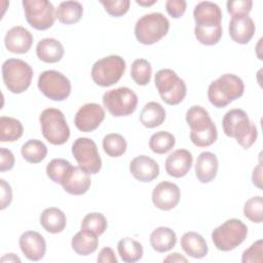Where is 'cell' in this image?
Returning <instances> with one entry per match:
<instances>
[{
    "instance_id": "6da1fadb",
    "label": "cell",
    "mask_w": 263,
    "mask_h": 263,
    "mask_svg": "<svg viewBox=\"0 0 263 263\" xmlns=\"http://www.w3.org/2000/svg\"><path fill=\"white\" fill-rule=\"evenodd\" d=\"M195 21L194 35L203 45H215L222 37V11L220 7L210 1L199 2L193 10Z\"/></svg>"
},
{
    "instance_id": "7a4b0ae2",
    "label": "cell",
    "mask_w": 263,
    "mask_h": 263,
    "mask_svg": "<svg viewBox=\"0 0 263 263\" xmlns=\"http://www.w3.org/2000/svg\"><path fill=\"white\" fill-rule=\"evenodd\" d=\"M186 122L190 127V140L197 147H209L217 138V127L209 112L201 106L194 105L186 112Z\"/></svg>"
},
{
    "instance_id": "3957f363",
    "label": "cell",
    "mask_w": 263,
    "mask_h": 263,
    "mask_svg": "<svg viewBox=\"0 0 263 263\" xmlns=\"http://www.w3.org/2000/svg\"><path fill=\"white\" fill-rule=\"evenodd\" d=\"M222 126L224 134L234 138L245 149H249L257 140V127L241 109L235 108L226 112L222 119Z\"/></svg>"
},
{
    "instance_id": "277c9868",
    "label": "cell",
    "mask_w": 263,
    "mask_h": 263,
    "mask_svg": "<svg viewBox=\"0 0 263 263\" xmlns=\"http://www.w3.org/2000/svg\"><path fill=\"white\" fill-rule=\"evenodd\" d=\"M245 91V84L241 78L234 74H223L214 80L208 88V99L216 108H224Z\"/></svg>"
},
{
    "instance_id": "5b68a950",
    "label": "cell",
    "mask_w": 263,
    "mask_h": 263,
    "mask_svg": "<svg viewBox=\"0 0 263 263\" xmlns=\"http://www.w3.org/2000/svg\"><path fill=\"white\" fill-rule=\"evenodd\" d=\"M170 22L160 12H151L141 16L135 25L137 40L145 45H151L162 39L168 32Z\"/></svg>"
},
{
    "instance_id": "8992f818",
    "label": "cell",
    "mask_w": 263,
    "mask_h": 263,
    "mask_svg": "<svg viewBox=\"0 0 263 263\" xmlns=\"http://www.w3.org/2000/svg\"><path fill=\"white\" fill-rule=\"evenodd\" d=\"M1 71L4 84L12 93H22L31 85L33 69L23 60H6L2 64Z\"/></svg>"
},
{
    "instance_id": "52a82bcc",
    "label": "cell",
    "mask_w": 263,
    "mask_h": 263,
    "mask_svg": "<svg viewBox=\"0 0 263 263\" xmlns=\"http://www.w3.org/2000/svg\"><path fill=\"white\" fill-rule=\"evenodd\" d=\"M44 139L52 145H63L70 138V128L64 113L55 108L44 109L39 117Z\"/></svg>"
},
{
    "instance_id": "ba28073f",
    "label": "cell",
    "mask_w": 263,
    "mask_h": 263,
    "mask_svg": "<svg viewBox=\"0 0 263 263\" xmlns=\"http://www.w3.org/2000/svg\"><path fill=\"white\" fill-rule=\"evenodd\" d=\"M248 235L247 225L238 219H229L212 232V241L219 251L229 252L241 245Z\"/></svg>"
},
{
    "instance_id": "9c48e42d",
    "label": "cell",
    "mask_w": 263,
    "mask_h": 263,
    "mask_svg": "<svg viewBox=\"0 0 263 263\" xmlns=\"http://www.w3.org/2000/svg\"><path fill=\"white\" fill-rule=\"evenodd\" d=\"M154 82L161 100L167 105H178L186 97L187 87L184 80L172 69H161L157 71Z\"/></svg>"
},
{
    "instance_id": "30bf717a",
    "label": "cell",
    "mask_w": 263,
    "mask_h": 263,
    "mask_svg": "<svg viewBox=\"0 0 263 263\" xmlns=\"http://www.w3.org/2000/svg\"><path fill=\"white\" fill-rule=\"evenodd\" d=\"M125 71V61L119 55H108L98 60L91 68L93 82L102 87L117 83Z\"/></svg>"
},
{
    "instance_id": "8fae6325",
    "label": "cell",
    "mask_w": 263,
    "mask_h": 263,
    "mask_svg": "<svg viewBox=\"0 0 263 263\" xmlns=\"http://www.w3.org/2000/svg\"><path fill=\"white\" fill-rule=\"evenodd\" d=\"M102 100L104 107L114 117L128 116L136 111L138 106V96L125 86L107 90Z\"/></svg>"
},
{
    "instance_id": "7c38bea8",
    "label": "cell",
    "mask_w": 263,
    "mask_h": 263,
    "mask_svg": "<svg viewBox=\"0 0 263 263\" xmlns=\"http://www.w3.org/2000/svg\"><path fill=\"white\" fill-rule=\"evenodd\" d=\"M23 6L28 24L39 31L52 27L57 18L55 9L47 0H24Z\"/></svg>"
},
{
    "instance_id": "4fadbf2b",
    "label": "cell",
    "mask_w": 263,
    "mask_h": 263,
    "mask_svg": "<svg viewBox=\"0 0 263 263\" xmlns=\"http://www.w3.org/2000/svg\"><path fill=\"white\" fill-rule=\"evenodd\" d=\"M72 154L78 166L88 175H95L102 167L98 146L89 138H77L72 145Z\"/></svg>"
},
{
    "instance_id": "5bb4252c",
    "label": "cell",
    "mask_w": 263,
    "mask_h": 263,
    "mask_svg": "<svg viewBox=\"0 0 263 263\" xmlns=\"http://www.w3.org/2000/svg\"><path fill=\"white\" fill-rule=\"evenodd\" d=\"M38 88L52 101H64L71 93V82L61 72L46 70L38 78Z\"/></svg>"
},
{
    "instance_id": "9a60e30c",
    "label": "cell",
    "mask_w": 263,
    "mask_h": 263,
    "mask_svg": "<svg viewBox=\"0 0 263 263\" xmlns=\"http://www.w3.org/2000/svg\"><path fill=\"white\" fill-rule=\"evenodd\" d=\"M105 119V111L97 103H87L81 106L75 114L74 123L77 129L90 133L97 129Z\"/></svg>"
},
{
    "instance_id": "2e32d148",
    "label": "cell",
    "mask_w": 263,
    "mask_h": 263,
    "mask_svg": "<svg viewBox=\"0 0 263 263\" xmlns=\"http://www.w3.org/2000/svg\"><path fill=\"white\" fill-rule=\"evenodd\" d=\"M181 192L178 185L172 182L162 181L152 191V202L161 211H171L180 201Z\"/></svg>"
},
{
    "instance_id": "e0dca14e",
    "label": "cell",
    "mask_w": 263,
    "mask_h": 263,
    "mask_svg": "<svg viewBox=\"0 0 263 263\" xmlns=\"http://www.w3.org/2000/svg\"><path fill=\"white\" fill-rule=\"evenodd\" d=\"M20 248L30 261L41 260L46 252V241L44 237L36 231H26L20 236Z\"/></svg>"
},
{
    "instance_id": "ac0fdd59",
    "label": "cell",
    "mask_w": 263,
    "mask_h": 263,
    "mask_svg": "<svg viewBox=\"0 0 263 263\" xmlns=\"http://www.w3.org/2000/svg\"><path fill=\"white\" fill-rule=\"evenodd\" d=\"M229 35L231 39L239 44H247L253 38L256 27L254 21L247 14L233 15L229 23Z\"/></svg>"
},
{
    "instance_id": "d6986e66",
    "label": "cell",
    "mask_w": 263,
    "mask_h": 263,
    "mask_svg": "<svg viewBox=\"0 0 263 263\" xmlns=\"http://www.w3.org/2000/svg\"><path fill=\"white\" fill-rule=\"evenodd\" d=\"M33 43V35L26 28L16 26L8 30L4 37V44L12 53H26Z\"/></svg>"
},
{
    "instance_id": "ffe728a7",
    "label": "cell",
    "mask_w": 263,
    "mask_h": 263,
    "mask_svg": "<svg viewBox=\"0 0 263 263\" xmlns=\"http://www.w3.org/2000/svg\"><path fill=\"white\" fill-rule=\"evenodd\" d=\"M129 172L140 182H151L159 175L158 163L147 155H139L132 159Z\"/></svg>"
},
{
    "instance_id": "44dd1931",
    "label": "cell",
    "mask_w": 263,
    "mask_h": 263,
    "mask_svg": "<svg viewBox=\"0 0 263 263\" xmlns=\"http://www.w3.org/2000/svg\"><path fill=\"white\" fill-rule=\"evenodd\" d=\"M192 154L186 149H178L171 153L165 160V171L174 178H182L188 174L192 166Z\"/></svg>"
},
{
    "instance_id": "7402d4cb",
    "label": "cell",
    "mask_w": 263,
    "mask_h": 263,
    "mask_svg": "<svg viewBox=\"0 0 263 263\" xmlns=\"http://www.w3.org/2000/svg\"><path fill=\"white\" fill-rule=\"evenodd\" d=\"M90 184L91 181L87 173L79 166H72L61 185L69 194L82 195L88 191Z\"/></svg>"
},
{
    "instance_id": "603a6c76",
    "label": "cell",
    "mask_w": 263,
    "mask_h": 263,
    "mask_svg": "<svg viewBox=\"0 0 263 263\" xmlns=\"http://www.w3.org/2000/svg\"><path fill=\"white\" fill-rule=\"evenodd\" d=\"M219 161L217 156L210 152H201L195 163V175L200 183H210L213 181L218 173Z\"/></svg>"
},
{
    "instance_id": "cb8c5ba5",
    "label": "cell",
    "mask_w": 263,
    "mask_h": 263,
    "mask_svg": "<svg viewBox=\"0 0 263 263\" xmlns=\"http://www.w3.org/2000/svg\"><path fill=\"white\" fill-rule=\"evenodd\" d=\"M64 47L54 38H43L36 45V54L44 63H58L64 57Z\"/></svg>"
},
{
    "instance_id": "d4e9b609",
    "label": "cell",
    "mask_w": 263,
    "mask_h": 263,
    "mask_svg": "<svg viewBox=\"0 0 263 263\" xmlns=\"http://www.w3.org/2000/svg\"><path fill=\"white\" fill-rule=\"evenodd\" d=\"M181 247L183 251L192 258L201 259L209 252L208 243L202 235L194 231H188L181 237Z\"/></svg>"
},
{
    "instance_id": "484cf974",
    "label": "cell",
    "mask_w": 263,
    "mask_h": 263,
    "mask_svg": "<svg viewBox=\"0 0 263 263\" xmlns=\"http://www.w3.org/2000/svg\"><path fill=\"white\" fill-rule=\"evenodd\" d=\"M177 242V235L170 227L160 226L154 229L150 234V245L158 253L171 251Z\"/></svg>"
},
{
    "instance_id": "4316f807",
    "label": "cell",
    "mask_w": 263,
    "mask_h": 263,
    "mask_svg": "<svg viewBox=\"0 0 263 263\" xmlns=\"http://www.w3.org/2000/svg\"><path fill=\"white\" fill-rule=\"evenodd\" d=\"M99 246L98 235L93 232L81 229L72 238L71 247L73 251L80 256H87L95 253Z\"/></svg>"
},
{
    "instance_id": "83f0119b",
    "label": "cell",
    "mask_w": 263,
    "mask_h": 263,
    "mask_svg": "<svg viewBox=\"0 0 263 263\" xmlns=\"http://www.w3.org/2000/svg\"><path fill=\"white\" fill-rule=\"evenodd\" d=\"M41 226L49 233L62 232L67 224V218L64 212L58 208H47L40 215Z\"/></svg>"
},
{
    "instance_id": "f1b7e54d",
    "label": "cell",
    "mask_w": 263,
    "mask_h": 263,
    "mask_svg": "<svg viewBox=\"0 0 263 263\" xmlns=\"http://www.w3.org/2000/svg\"><path fill=\"white\" fill-rule=\"evenodd\" d=\"M165 115V110L159 103L148 102L141 111L140 121L145 127L153 128L162 124Z\"/></svg>"
},
{
    "instance_id": "f546056e",
    "label": "cell",
    "mask_w": 263,
    "mask_h": 263,
    "mask_svg": "<svg viewBox=\"0 0 263 263\" xmlns=\"http://www.w3.org/2000/svg\"><path fill=\"white\" fill-rule=\"evenodd\" d=\"M83 13V7L78 1L61 2L57 8V18L65 25L76 24L80 21Z\"/></svg>"
},
{
    "instance_id": "4dcf8cb0",
    "label": "cell",
    "mask_w": 263,
    "mask_h": 263,
    "mask_svg": "<svg viewBox=\"0 0 263 263\" xmlns=\"http://www.w3.org/2000/svg\"><path fill=\"white\" fill-rule=\"evenodd\" d=\"M117 251L125 263H135L143 257V246L130 237L120 239L117 243Z\"/></svg>"
},
{
    "instance_id": "1f68e13d",
    "label": "cell",
    "mask_w": 263,
    "mask_h": 263,
    "mask_svg": "<svg viewBox=\"0 0 263 263\" xmlns=\"http://www.w3.org/2000/svg\"><path fill=\"white\" fill-rule=\"evenodd\" d=\"M24 133L23 124L20 120L13 117H0V141L1 142H15Z\"/></svg>"
},
{
    "instance_id": "d6a6232c",
    "label": "cell",
    "mask_w": 263,
    "mask_h": 263,
    "mask_svg": "<svg viewBox=\"0 0 263 263\" xmlns=\"http://www.w3.org/2000/svg\"><path fill=\"white\" fill-rule=\"evenodd\" d=\"M24 159L30 163H39L47 155V147L39 140L32 139L27 141L21 148Z\"/></svg>"
},
{
    "instance_id": "836d02e7",
    "label": "cell",
    "mask_w": 263,
    "mask_h": 263,
    "mask_svg": "<svg viewBox=\"0 0 263 263\" xmlns=\"http://www.w3.org/2000/svg\"><path fill=\"white\" fill-rule=\"evenodd\" d=\"M176 144L175 137L164 130L153 134L149 140V148L156 154H164L172 150Z\"/></svg>"
},
{
    "instance_id": "e575fe53",
    "label": "cell",
    "mask_w": 263,
    "mask_h": 263,
    "mask_svg": "<svg viewBox=\"0 0 263 263\" xmlns=\"http://www.w3.org/2000/svg\"><path fill=\"white\" fill-rule=\"evenodd\" d=\"M152 67L145 59H137L130 67V77L138 85H147L151 80Z\"/></svg>"
},
{
    "instance_id": "d590c367",
    "label": "cell",
    "mask_w": 263,
    "mask_h": 263,
    "mask_svg": "<svg viewBox=\"0 0 263 263\" xmlns=\"http://www.w3.org/2000/svg\"><path fill=\"white\" fill-rule=\"evenodd\" d=\"M126 141L120 134H108L103 139V149L110 157H119L126 151Z\"/></svg>"
},
{
    "instance_id": "8d00e7d4",
    "label": "cell",
    "mask_w": 263,
    "mask_h": 263,
    "mask_svg": "<svg viewBox=\"0 0 263 263\" xmlns=\"http://www.w3.org/2000/svg\"><path fill=\"white\" fill-rule=\"evenodd\" d=\"M72 166L71 162L66 159L54 158L48 162L46 166V175L53 183L62 184Z\"/></svg>"
},
{
    "instance_id": "74e56055",
    "label": "cell",
    "mask_w": 263,
    "mask_h": 263,
    "mask_svg": "<svg viewBox=\"0 0 263 263\" xmlns=\"http://www.w3.org/2000/svg\"><path fill=\"white\" fill-rule=\"evenodd\" d=\"M108 226L107 219L101 213H89L87 214L81 222V229H86L95 234L102 235Z\"/></svg>"
},
{
    "instance_id": "f35d334b",
    "label": "cell",
    "mask_w": 263,
    "mask_h": 263,
    "mask_svg": "<svg viewBox=\"0 0 263 263\" xmlns=\"http://www.w3.org/2000/svg\"><path fill=\"white\" fill-rule=\"evenodd\" d=\"M263 198L260 195H256L251 197L245 202L243 205V215L251 222L261 223L263 221Z\"/></svg>"
},
{
    "instance_id": "ab89813d",
    "label": "cell",
    "mask_w": 263,
    "mask_h": 263,
    "mask_svg": "<svg viewBox=\"0 0 263 263\" xmlns=\"http://www.w3.org/2000/svg\"><path fill=\"white\" fill-rule=\"evenodd\" d=\"M102 5L105 10L112 16L118 17L128 11L130 2L128 0H102Z\"/></svg>"
},
{
    "instance_id": "60d3db41",
    "label": "cell",
    "mask_w": 263,
    "mask_h": 263,
    "mask_svg": "<svg viewBox=\"0 0 263 263\" xmlns=\"http://www.w3.org/2000/svg\"><path fill=\"white\" fill-rule=\"evenodd\" d=\"M263 240L259 239L255 241L249 249L242 253V263H261L263 261Z\"/></svg>"
},
{
    "instance_id": "b9f144b4",
    "label": "cell",
    "mask_w": 263,
    "mask_h": 263,
    "mask_svg": "<svg viewBox=\"0 0 263 263\" xmlns=\"http://www.w3.org/2000/svg\"><path fill=\"white\" fill-rule=\"evenodd\" d=\"M253 1L252 0H236V1H227L226 7L227 11L233 15L247 14L249 15L252 10Z\"/></svg>"
},
{
    "instance_id": "7bdbcfd3",
    "label": "cell",
    "mask_w": 263,
    "mask_h": 263,
    "mask_svg": "<svg viewBox=\"0 0 263 263\" xmlns=\"http://www.w3.org/2000/svg\"><path fill=\"white\" fill-rule=\"evenodd\" d=\"M186 5L184 0H167L165 2V9L173 18H179L185 13Z\"/></svg>"
},
{
    "instance_id": "ee69618b",
    "label": "cell",
    "mask_w": 263,
    "mask_h": 263,
    "mask_svg": "<svg viewBox=\"0 0 263 263\" xmlns=\"http://www.w3.org/2000/svg\"><path fill=\"white\" fill-rule=\"evenodd\" d=\"M14 155L13 153L6 149L1 147L0 148V172L10 171L14 166Z\"/></svg>"
},
{
    "instance_id": "f6af8a7d",
    "label": "cell",
    "mask_w": 263,
    "mask_h": 263,
    "mask_svg": "<svg viewBox=\"0 0 263 263\" xmlns=\"http://www.w3.org/2000/svg\"><path fill=\"white\" fill-rule=\"evenodd\" d=\"M0 186H1V210L6 209L11 200H12V190L10 185L3 179L0 180Z\"/></svg>"
},
{
    "instance_id": "bcb514c9",
    "label": "cell",
    "mask_w": 263,
    "mask_h": 263,
    "mask_svg": "<svg viewBox=\"0 0 263 263\" xmlns=\"http://www.w3.org/2000/svg\"><path fill=\"white\" fill-rule=\"evenodd\" d=\"M97 261L100 263H117V258L111 248H103L98 255Z\"/></svg>"
},
{
    "instance_id": "7dc6e473",
    "label": "cell",
    "mask_w": 263,
    "mask_h": 263,
    "mask_svg": "<svg viewBox=\"0 0 263 263\" xmlns=\"http://www.w3.org/2000/svg\"><path fill=\"white\" fill-rule=\"evenodd\" d=\"M252 181L256 187H258L259 189H262V185H261V183H262V163H261V161H259L258 165L253 171Z\"/></svg>"
},
{
    "instance_id": "c3c4849f",
    "label": "cell",
    "mask_w": 263,
    "mask_h": 263,
    "mask_svg": "<svg viewBox=\"0 0 263 263\" xmlns=\"http://www.w3.org/2000/svg\"><path fill=\"white\" fill-rule=\"evenodd\" d=\"M163 262H188L187 258H185L184 256H182L181 254L179 253H173V254H170L167 255L164 259H163Z\"/></svg>"
},
{
    "instance_id": "681fc988",
    "label": "cell",
    "mask_w": 263,
    "mask_h": 263,
    "mask_svg": "<svg viewBox=\"0 0 263 263\" xmlns=\"http://www.w3.org/2000/svg\"><path fill=\"white\" fill-rule=\"evenodd\" d=\"M1 262H21V259L14 254H6L1 258Z\"/></svg>"
},
{
    "instance_id": "f907efd6",
    "label": "cell",
    "mask_w": 263,
    "mask_h": 263,
    "mask_svg": "<svg viewBox=\"0 0 263 263\" xmlns=\"http://www.w3.org/2000/svg\"><path fill=\"white\" fill-rule=\"evenodd\" d=\"M136 2H137V4H139L141 6H150V5L155 4L157 2V0H152V1H142V0L139 1V0H137Z\"/></svg>"
}]
</instances>
